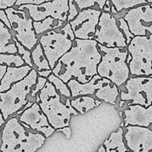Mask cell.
Listing matches in <instances>:
<instances>
[{"label": "cell", "mask_w": 152, "mask_h": 152, "mask_svg": "<svg viewBox=\"0 0 152 152\" xmlns=\"http://www.w3.org/2000/svg\"><path fill=\"white\" fill-rule=\"evenodd\" d=\"M101 57L96 40L76 38L69 51L59 59L52 69L53 74L66 83L73 78L81 83H87L98 74Z\"/></svg>", "instance_id": "6da1fadb"}, {"label": "cell", "mask_w": 152, "mask_h": 152, "mask_svg": "<svg viewBox=\"0 0 152 152\" xmlns=\"http://www.w3.org/2000/svg\"><path fill=\"white\" fill-rule=\"evenodd\" d=\"M47 138L41 133L27 129L16 114L6 120L1 133V152H36Z\"/></svg>", "instance_id": "7a4b0ae2"}, {"label": "cell", "mask_w": 152, "mask_h": 152, "mask_svg": "<svg viewBox=\"0 0 152 152\" xmlns=\"http://www.w3.org/2000/svg\"><path fill=\"white\" fill-rule=\"evenodd\" d=\"M36 102L39 105L50 124L56 131L69 126L71 116L79 115L71 106V98L59 94L49 81L37 95Z\"/></svg>", "instance_id": "3957f363"}, {"label": "cell", "mask_w": 152, "mask_h": 152, "mask_svg": "<svg viewBox=\"0 0 152 152\" xmlns=\"http://www.w3.org/2000/svg\"><path fill=\"white\" fill-rule=\"evenodd\" d=\"M101 53V61L97 67V74L110 80L119 88L131 77L127 62L129 50L127 48H108L98 44Z\"/></svg>", "instance_id": "277c9868"}, {"label": "cell", "mask_w": 152, "mask_h": 152, "mask_svg": "<svg viewBox=\"0 0 152 152\" xmlns=\"http://www.w3.org/2000/svg\"><path fill=\"white\" fill-rule=\"evenodd\" d=\"M37 77V71L33 68L23 80L14 83L9 90L0 93V110L4 120L20 111L29 101L35 102L31 98V92Z\"/></svg>", "instance_id": "5b68a950"}, {"label": "cell", "mask_w": 152, "mask_h": 152, "mask_svg": "<svg viewBox=\"0 0 152 152\" xmlns=\"http://www.w3.org/2000/svg\"><path fill=\"white\" fill-rule=\"evenodd\" d=\"M119 99L125 102L122 111L131 105L148 107L152 105V77L145 76H131L129 80L119 88Z\"/></svg>", "instance_id": "8992f818"}, {"label": "cell", "mask_w": 152, "mask_h": 152, "mask_svg": "<svg viewBox=\"0 0 152 152\" xmlns=\"http://www.w3.org/2000/svg\"><path fill=\"white\" fill-rule=\"evenodd\" d=\"M4 10L10 20L13 37L22 45L32 50L39 42V39L34 28V20L28 10L14 7H7Z\"/></svg>", "instance_id": "52a82bcc"}, {"label": "cell", "mask_w": 152, "mask_h": 152, "mask_svg": "<svg viewBox=\"0 0 152 152\" xmlns=\"http://www.w3.org/2000/svg\"><path fill=\"white\" fill-rule=\"evenodd\" d=\"M132 59L129 63L132 77H152V46L148 37L137 36L127 46Z\"/></svg>", "instance_id": "ba28073f"}, {"label": "cell", "mask_w": 152, "mask_h": 152, "mask_svg": "<svg viewBox=\"0 0 152 152\" xmlns=\"http://www.w3.org/2000/svg\"><path fill=\"white\" fill-rule=\"evenodd\" d=\"M38 39L51 69L54 68L59 59L69 51L74 42L62 28L47 31L39 36Z\"/></svg>", "instance_id": "9c48e42d"}, {"label": "cell", "mask_w": 152, "mask_h": 152, "mask_svg": "<svg viewBox=\"0 0 152 152\" xmlns=\"http://www.w3.org/2000/svg\"><path fill=\"white\" fill-rule=\"evenodd\" d=\"M94 39L98 44L108 48H127L128 46L126 37L118 26L117 19L110 12L102 11Z\"/></svg>", "instance_id": "30bf717a"}, {"label": "cell", "mask_w": 152, "mask_h": 152, "mask_svg": "<svg viewBox=\"0 0 152 152\" xmlns=\"http://www.w3.org/2000/svg\"><path fill=\"white\" fill-rule=\"evenodd\" d=\"M17 9L25 8L28 10L30 16L35 22L41 21L50 16L55 19L68 22V0H51L40 4H22Z\"/></svg>", "instance_id": "8fae6325"}, {"label": "cell", "mask_w": 152, "mask_h": 152, "mask_svg": "<svg viewBox=\"0 0 152 152\" xmlns=\"http://www.w3.org/2000/svg\"><path fill=\"white\" fill-rule=\"evenodd\" d=\"M124 19L134 37H149L152 34V7L151 4L137 6L126 12Z\"/></svg>", "instance_id": "7c38bea8"}, {"label": "cell", "mask_w": 152, "mask_h": 152, "mask_svg": "<svg viewBox=\"0 0 152 152\" xmlns=\"http://www.w3.org/2000/svg\"><path fill=\"white\" fill-rule=\"evenodd\" d=\"M102 10L87 8L80 10L78 15L69 22L77 39H94L96 27Z\"/></svg>", "instance_id": "4fadbf2b"}, {"label": "cell", "mask_w": 152, "mask_h": 152, "mask_svg": "<svg viewBox=\"0 0 152 152\" xmlns=\"http://www.w3.org/2000/svg\"><path fill=\"white\" fill-rule=\"evenodd\" d=\"M16 116L25 127L42 134L46 138L50 137L56 132L37 102H34L31 106Z\"/></svg>", "instance_id": "5bb4252c"}, {"label": "cell", "mask_w": 152, "mask_h": 152, "mask_svg": "<svg viewBox=\"0 0 152 152\" xmlns=\"http://www.w3.org/2000/svg\"><path fill=\"white\" fill-rule=\"evenodd\" d=\"M123 128L125 141L131 151H152V130L137 126H128Z\"/></svg>", "instance_id": "9a60e30c"}, {"label": "cell", "mask_w": 152, "mask_h": 152, "mask_svg": "<svg viewBox=\"0 0 152 152\" xmlns=\"http://www.w3.org/2000/svg\"><path fill=\"white\" fill-rule=\"evenodd\" d=\"M123 119V127L137 126L152 130V105L144 107L140 105H131L120 111Z\"/></svg>", "instance_id": "2e32d148"}, {"label": "cell", "mask_w": 152, "mask_h": 152, "mask_svg": "<svg viewBox=\"0 0 152 152\" xmlns=\"http://www.w3.org/2000/svg\"><path fill=\"white\" fill-rule=\"evenodd\" d=\"M102 77L96 74L92 77L90 81L81 83L76 79H71L67 83L71 93V98L77 97L83 95L94 96L95 91L99 88Z\"/></svg>", "instance_id": "e0dca14e"}, {"label": "cell", "mask_w": 152, "mask_h": 152, "mask_svg": "<svg viewBox=\"0 0 152 152\" xmlns=\"http://www.w3.org/2000/svg\"><path fill=\"white\" fill-rule=\"evenodd\" d=\"M94 96L102 102L116 106L120 96L119 87L108 79L102 77L100 86L95 91Z\"/></svg>", "instance_id": "ac0fdd59"}, {"label": "cell", "mask_w": 152, "mask_h": 152, "mask_svg": "<svg viewBox=\"0 0 152 152\" xmlns=\"http://www.w3.org/2000/svg\"><path fill=\"white\" fill-rule=\"evenodd\" d=\"M32 69L33 68L28 65L21 67H7L0 83V93L9 90L14 83L23 80Z\"/></svg>", "instance_id": "d6986e66"}, {"label": "cell", "mask_w": 152, "mask_h": 152, "mask_svg": "<svg viewBox=\"0 0 152 152\" xmlns=\"http://www.w3.org/2000/svg\"><path fill=\"white\" fill-rule=\"evenodd\" d=\"M104 145L106 152H126L129 151L124 139V128H119L117 131L112 132L105 140Z\"/></svg>", "instance_id": "ffe728a7"}, {"label": "cell", "mask_w": 152, "mask_h": 152, "mask_svg": "<svg viewBox=\"0 0 152 152\" xmlns=\"http://www.w3.org/2000/svg\"><path fill=\"white\" fill-rule=\"evenodd\" d=\"M102 102V101L92 95H83L71 98V106L81 115H84L88 111L98 107Z\"/></svg>", "instance_id": "44dd1931"}, {"label": "cell", "mask_w": 152, "mask_h": 152, "mask_svg": "<svg viewBox=\"0 0 152 152\" xmlns=\"http://www.w3.org/2000/svg\"><path fill=\"white\" fill-rule=\"evenodd\" d=\"M0 53H17L11 31L0 20Z\"/></svg>", "instance_id": "7402d4cb"}, {"label": "cell", "mask_w": 152, "mask_h": 152, "mask_svg": "<svg viewBox=\"0 0 152 152\" xmlns=\"http://www.w3.org/2000/svg\"><path fill=\"white\" fill-rule=\"evenodd\" d=\"M67 22H63L48 16L43 20L37 21V22L34 21V28L37 37H39L47 31L62 28Z\"/></svg>", "instance_id": "603a6c76"}, {"label": "cell", "mask_w": 152, "mask_h": 152, "mask_svg": "<svg viewBox=\"0 0 152 152\" xmlns=\"http://www.w3.org/2000/svg\"><path fill=\"white\" fill-rule=\"evenodd\" d=\"M31 57L34 64V68H35L37 71L51 69L48 60L39 42L37 43V45L31 50Z\"/></svg>", "instance_id": "cb8c5ba5"}, {"label": "cell", "mask_w": 152, "mask_h": 152, "mask_svg": "<svg viewBox=\"0 0 152 152\" xmlns=\"http://www.w3.org/2000/svg\"><path fill=\"white\" fill-rule=\"evenodd\" d=\"M0 64L7 67H21L26 65L18 53H0Z\"/></svg>", "instance_id": "d4e9b609"}, {"label": "cell", "mask_w": 152, "mask_h": 152, "mask_svg": "<svg viewBox=\"0 0 152 152\" xmlns=\"http://www.w3.org/2000/svg\"><path fill=\"white\" fill-rule=\"evenodd\" d=\"M48 80L53 85V86L59 94L62 95V96H65V97L71 98V91L68 88V84L65 83L62 79H60L52 73L48 77Z\"/></svg>", "instance_id": "484cf974"}, {"label": "cell", "mask_w": 152, "mask_h": 152, "mask_svg": "<svg viewBox=\"0 0 152 152\" xmlns=\"http://www.w3.org/2000/svg\"><path fill=\"white\" fill-rule=\"evenodd\" d=\"M117 12L127 11L137 6L148 4L146 0H110Z\"/></svg>", "instance_id": "4316f807"}, {"label": "cell", "mask_w": 152, "mask_h": 152, "mask_svg": "<svg viewBox=\"0 0 152 152\" xmlns=\"http://www.w3.org/2000/svg\"><path fill=\"white\" fill-rule=\"evenodd\" d=\"M74 1L80 10L87 8L102 10L107 0H74Z\"/></svg>", "instance_id": "83f0119b"}, {"label": "cell", "mask_w": 152, "mask_h": 152, "mask_svg": "<svg viewBox=\"0 0 152 152\" xmlns=\"http://www.w3.org/2000/svg\"><path fill=\"white\" fill-rule=\"evenodd\" d=\"M14 39V41L16 42V48H17V53L21 56V57L23 59V60L25 61V64L29 66H31V68H34V64H33L32 61V57H31V50H30L29 49H28L27 48H25V46L22 45L19 41H17L15 37H13Z\"/></svg>", "instance_id": "f1b7e54d"}, {"label": "cell", "mask_w": 152, "mask_h": 152, "mask_svg": "<svg viewBox=\"0 0 152 152\" xmlns=\"http://www.w3.org/2000/svg\"><path fill=\"white\" fill-rule=\"evenodd\" d=\"M117 19V24H118L119 28H120V31H122V33L124 34L125 37H126V39L127 44L129 45V43H130V42L132 41V39L134 37V36L133 35L132 31H130V28H129V25H128L127 22H126V19H124V17H120Z\"/></svg>", "instance_id": "f546056e"}, {"label": "cell", "mask_w": 152, "mask_h": 152, "mask_svg": "<svg viewBox=\"0 0 152 152\" xmlns=\"http://www.w3.org/2000/svg\"><path fill=\"white\" fill-rule=\"evenodd\" d=\"M48 81V80L47 78H45V77L38 76L37 83H36V84L33 86V88L31 92V98L33 100L36 102V96L38 94L39 92L45 86Z\"/></svg>", "instance_id": "4dcf8cb0"}, {"label": "cell", "mask_w": 152, "mask_h": 152, "mask_svg": "<svg viewBox=\"0 0 152 152\" xmlns=\"http://www.w3.org/2000/svg\"><path fill=\"white\" fill-rule=\"evenodd\" d=\"M68 22H71L74 19H75L76 16L78 15L80 10L77 7V4L75 3L74 0H68Z\"/></svg>", "instance_id": "1f68e13d"}, {"label": "cell", "mask_w": 152, "mask_h": 152, "mask_svg": "<svg viewBox=\"0 0 152 152\" xmlns=\"http://www.w3.org/2000/svg\"><path fill=\"white\" fill-rule=\"evenodd\" d=\"M51 1V0H17L15 4V7H18L22 4H40L42 3L46 2V1Z\"/></svg>", "instance_id": "d6a6232c"}, {"label": "cell", "mask_w": 152, "mask_h": 152, "mask_svg": "<svg viewBox=\"0 0 152 152\" xmlns=\"http://www.w3.org/2000/svg\"><path fill=\"white\" fill-rule=\"evenodd\" d=\"M0 20L9 28V29L11 31V25H10V20H9L8 17L7 16V13H6L5 10H2V9H0Z\"/></svg>", "instance_id": "836d02e7"}, {"label": "cell", "mask_w": 152, "mask_h": 152, "mask_svg": "<svg viewBox=\"0 0 152 152\" xmlns=\"http://www.w3.org/2000/svg\"><path fill=\"white\" fill-rule=\"evenodd\" d=\"M17 0H0V9L5 10L7 7H14Z\"/></svg>", "instance_id": "e575fe53"}, {"label": "cell", "mask_w": 152, "mask_h": 152, "mask_svg": "<svg viewBox=\"0 0 152 152\" xmlns=\"http://www.w3.org/2000/svg\"><path fill=\"white\" fill-rule=\"evenodd\" d=\"M56 132H62L65 135V138L66 139H70L71 136V130L69 128V126H67V127H64L62 129H58Z\"/></svg>", "instance_id": "d590c367"}, {"label": "cell", "mask_w": 152, "mask_h": 152, "mask_svg": "<svg viewBox=\"0 0 152 152\" xmlns=\"http://www.w3.org/2000/svg\"><path fill=\"white\" fill-rule=\"evenodd\" d=\"M53 73V71L52 69L49 70H42V71H37V74H38V76H40V77H45V78H48L49 76Z\"/></svg>", "instance_id": "8d00e7d4"}, {"label": "cell", "mask_w": 152, "mask_h": 152, "mask_svg": "<svg viewBox=\"0 0 152 152\" xmlns=\"http://www.w3.org/2000/svg\"><path fill=\"white\" fill-rule=\"evenodd\" d=\"M5 123H6V120H4L2 113H1V110H0V137H1V131H2L3 126H4V125L5 124Z\"/></svg>", "instance_id": "74e56055"}, {"label": "cell", "mask_w": 152, "mask_h": 152, "mask_svg": "<svg viewBox=\"0 0 152 152\" xmlns=\"http://www.w3.org/2000/svg\"><path fill=\"white\" fill-rule=\"evenodd\" d=\"M7 68V66H6V65H1V64H0V83H1V79H2L3 76H4V74H5Z\"/></svg>", "instance_id": "f35d334b"}, {"label": "cell", "mask_w": 152, "mask_h": 152, "mask_svg": "<svg viewBox=\"0 0 152 152\" xmlns=\"http://www.w3.org/2000/svg\"><path fill=\"white\" fill-rule=\"evenodd\" d=\"M111 3L110 0H107V1L105 2V5H104L103 10L102 11H106V12H110L111 13Z\"/></svg>", "instance_id": "ab89813d"}, {"label": "cell", "mask_w": 152, "mask_h": 152, "mask_svg": "<svg viewBox=\"0 0 152 152\" xmlns=\"http://www.w3.org/2000/svg\"><path fill=\"white\" fill-rule=\"evenodd\" d=\"M97 152H106V151H105V147H104L103 145H100V147H99V148H98Z\"/></svg>", "instance_id": "60d3db41"}, {"label": "cell", "mask_w": 152, "mask_h": 152, "mask_svg": "<svg viewBox=\"0 0 152 152\" xmlns=\"http://www.w3.org/2000/svg\"><path fill=\"white\" fill-rule=\"evenodd\" d=\"M148 38H149V40H150V42H151V46H152V34H151V35L148 37Z\"/></svg>", "instance_id": "b9f144b4"}, {"label": "cell", "mask_w": 152, "mask_h": 152, "mask_svg": "<svg viewBox=\"0 0 152 152\" xmlns=\"http://www.w3.org/2000/svg\"><path fill=\"white\" fill-rule=\"evenodd\" d=\"M147 1V2L148 3V4H152V0H146Z\"/></svg>", "instance_id": "7bdbcfd3"}, {"label": "cell", "mask_w": 152, "mask_h": 152, "mask_svg": "<svg viewBox=\"0 0 152 152\" xmlns=\"http://www.w3.org/2000/svg\"><path fill=\"white\" fill-rule=\"evenodd\" d=\"M126 152H132V151H131L130 150H129V151H126Z\"/></svg>", "instance_id": "ee69618b"}, {"label": "cell", "mask_w": 152, "mask_h": 152, "mask_svg": "<svg viewBox=\"0 0 152 152\" xmlns=\"http://www.w3.org/2000/svg\"><path fill=\"white\" fill-rule=\"evenodd\" d=\"M151 7H152V4H151Z\"/></svg>", "instance_id": "f6af8a7d"}, {"label": "cell", "mask_w": 152, "mask_h": 152, "mask_svg": "<svg viewBox=\"0 0 152 152\" xmlns=\"http://www.w3.org/2000/svg\"><path fill=\"white\" fill-rule=\"evenodd\" d=\"M0 152H1V151H0Z\"/></svg>", "instance_id": "bcb514c9"}, {"label": "cell", "mask_w": 152, "mask_h": 152, "mask_svg": "<svg viewBox=\"0 0 152 152\" xmlns=\"http://www.w3.org/2000/svg\"><path fill=\"white\" fill-rule=\"evenodd\" d=\"M151 152H152V151H151Z\"/></svg>", "instance_id": "7dc6e473"}]
</instances>
